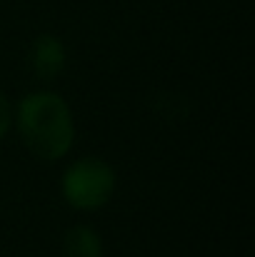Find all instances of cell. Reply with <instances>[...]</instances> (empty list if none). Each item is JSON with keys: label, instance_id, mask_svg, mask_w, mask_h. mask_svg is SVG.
<instances>
[{"label": "cell", "instance_id": "6da1fadb", "mask_svg": "<svg viewBox=\"0 0 255 257\" xmlns=\"http://www.w3.org/2000/svg\"><path fill=\"white\" fill-rule=\"evenodd\" d=\"M13 125L28 153L43 163L63 160L75 145L73 110L55 90H35L23 95L13 110Z\"/></svg>", "mask_w": 255, "mask_h": 257}, {"label": "cell", "instance_id": "7a4b0ae2", "mask_svg": "<svg viewBox=\"0 0 255 257\" xmlns=\"http://www.w3.org/2000/svg\"><path fill=\"white\" fill-rule=\"evenodd\" d=\"M115 187H118V172L108 160L98 155L75 158L60 177L63 200L75 212H95L105 207L113 200Z\"/></svg>", "mask_w": 255, "mask_h": 257}, {"label": "cell", "instance_id": "3957f363", "mask_svg": "<svg viewBox=\"0 0 255 257\" xmlns=\"http://www.w3.org/2000/svg\"><path fill=\"white\" fill-rule=\"evenodd\" d=\"M28 65L30 73L43 80V83H53L65 73L68 65V50L65 43L53 35V33H40L33 43H30V53H28Z\"/></svg>", "mask_w": 255, "mask_h": 257}, {"label": "cell", "instance_id": "277c9868", "mask_svg": "<svg viewBox=\"0 0 255 257\" xmlns=\"http://www.w3.org/2000/svg\"><path fill=\"white\" fill-rule=\"evenodd\" d=\"M63 257H105L103 237L90 225H73L63 235Z\"/></svg>", "mask_w": 255, "mask_h": 257}, {"label": "cell", "instance_id": "5b68a950", "mask_svg": "<svg viewBox=\"0 0 255 257\" xmlns=\"http://www.w3.org/2000/svg\"><path fill=\"white\" fill-rule=\"evenodd\" d=\"M13 102H10V97L0 90V143L10 135V130H13Z\"/></svg>", "mask_w": 255, "mask_h": 257}]
</instances>
